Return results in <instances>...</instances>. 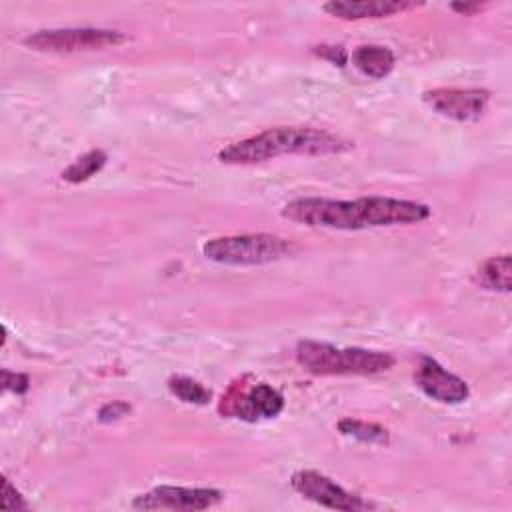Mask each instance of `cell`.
<instances>
[{
	"instance_id": "obj_4",
	"label": "cell",
	"mask_w": 512,
	"mask_h": 512,
	"mask_svg": "<svg viewBox=\"0 0 512 512\" xmlns=\"http://www.w3.org/2000/svg\"><path fill=\"white\" fill-rule=\"evenodd\" d=\"M294 250V244L276 234H234L204 242L202 254L226 266H260L282 260Z\"/></svg>"
},
{
	"instance_id": "obj_21",
	"label": "cell",
	"mask_w": 512,
	"mask_h": 512,
	"mask_svg": "<svg viewBox=\"0 0 512 512\" xmlns=\"http://www.w3.org/2000/svg\"><path fill=\"white\" fill-rule=\"evenodd\" d=\"M450 8L462 16H474L476 12L482 10V4L478 2H452Z\"/></svg>"
},
{
	"instance_id": "obj_12",
	"label": "cell",
	"mask_w": 512,
	"mask_h": 512,
	"mask_svg": "<svg viewBox=\"0 0 512 512\" xmlns=\"http://www.w3.org/2000/svg\"><path fill=\"white\" fill-rule=\"evenodd\" d=\"M350 58H352L354 68H358L364 76L374 78V80L386 78L394 70V64H396L394 52L390 48L378 46V44L358 46Z\"/></svg>"
},
{
	"instance_id": "obj_2",
	"label": "cell",
	"mask_w": 512,
	"mask_h": 512,
	"mask_svg": "<svg viewBox=\"0 0 512 512\" xmlns=\"http://www.w3.org/2000/svg\"><path fill=\"white\" fill-rule=\"evenodd\" d=\"M354 148V144L342 136L310 126H276L260 134L234 142L218 152L222 164H258L286 154L302 156H326L340 154Z\"/></svg>"
},
{
	"instance_id": "obj_1",
	"label": "cell",
	"mask_w": 512,
	"mask_h": 512,
	"mask_svg": "<svg viewBox=\"0 0 512 512\" xmlns=\"http://www.w3.org/2000/svg\"><path fill=\"white\" fill-rule=\"evenodd\" d=\"M282 216L310 228L364 230L416 224L430 216V208L422 202L388 196H362L356 200L296 198L282 208Z\"/></svg>"
},
{
	"instance_id": "obj_16",
	"label": "cell",
	"mask_w": 512,
	"mask_h": 512,
	"mask_svg": "<svg viewBox=\"0 0 512 512\" xmlns=\"http://www.w3.org/2000/svg\"><path fill=\"white\" fill-rule=\"evenodd\" d=\"M168 390L178 400H182L186 404H196V406L208 404L212 398V392L206 386H202L198 380H192L188 376L168 378Z\"/></svg>"
},
{
	"instance_id": "obj_9",
	"label": "cell",
	"mask_w": 512,
	"mask_h": 512,
	"mask_svg": "<svg viewBox=\"0 0 512 512\" xmlns=\"http://www.w3.org/2000/svg\"><path fill=\"white\" fill-rule=\"evenodd\" d=\"M422 100L440 116L456 122H474L484 116L490 92L482 88H434L426 90Z\"/></svg>"
},
{
	"instance_id": "obj_7",
	"label": "cell",
	"mask_w": 512,
	"mask_h": 512,
	"mask_svg": "<svg viewBox=\"0 0 512 512\" xmlns=\"http://www.w3.org/2000/svg\"><path fill=\"white\" fill-rule=\"evenodd\" d=\"M290 484L300 496H304L324 508H330V510L360 512V510L374 508L372 502L344 490L332 478H328L316 470H296L290 478Z\"/></svg>"
},
{
	"instance_id": "obj_6",
	"label": "cell",
	"mask_w": 512,
	"mask_h": 512,
	"mask_svg": "<svg viewBox=\"0 0 512 512\" xmlns=\"http://www.w3.org/2000/svg\"><path fill=\"white\" fill-rule=\"evenodd\" d=\"M284 410V396L266 382L248 388L246 376L236 380L218 404V412L226 418H240L256 422L260 418H274Z\"/></svg>"
},
{
	"instance_id": "obj_19",
	"label": "cell",
	"mask_w": 512,
	"mask_h": 512,
	"mask_svg": "<svg viewBox=\"0 0 512 512\" xmlns=\"http://www.w3.org/2000/svg\"><path fill=\"white\" fill-rule=\"evenodd\" d=\"M130 412V404L124 402V400H112L108 404H104L100 410H98V420L102 424H108V422H114L122 416H126Z\"/></svg>"
},
{
	"instance_id": "obj_20",
	"label": "cell",
	"mask_w": 512,
	"mask_h": 512,
	"mask_svg": "<svg viewBox=\"0 0 512 512\" xmlns=\"http://www.w3.org/2000/svg\"><path fill=\"white\" fill-rule=\"evenodd\" d=\"M314 54H318L320 58H326L330 60L334 66H344L348 62V52L342 48V46H316L314 48Z\"/></svg>"
},
{
	"instance_id": "obj_15",
	"label": "cell",
	"mask_w": 512,
	"mask_h": 512,
	"mask_svg": "<svg viewBox=\"0 0 512 512\" xmlns=\"http://www.w3.org/2000/svg\"><path fill=\"white\" fill-rule=\"evenodd\" d=\"M338 432L350 438H356L360 442L368 444H386L390 434L384 426L374 424V422H362V420H352V418H342L338 424Z\"/></svg>"
},
{
	"instance_id": "obj_14",
	"label": "cell",
	"mask_w": 512,
	"mask_h": 512,
	"mask_svg": "<svg viewBox=\"0 0 512 512\" xmlns=\"http://www.w3.org/2000/svg\"><path fill=\"white\" fill-rule=\"evenodd\" d=\"M106 160H108L106 152L100 150V148H94V150L82 154L80 158H76L68 168L62 170L60 176H62V180H66L70 184L86 182V180H90L94 174H98L104 168Z\"/></svg>"
},
{
	"instance_id": "obj_13",
	"label": "cell",
	"mask_w": 512,
	"mask_h": 512,
	"mask_svg": "<svg viewBox=\"0 0 512 512\" xmlns=\"http://www.w3.org/2000/svg\"><path fill=\"white\" fill-rule=\"evenodd\" d=\"M474 282L490 292H504L512 290V258L510 254H500L484 260L478 270L474 272Z\"/></svg>"
},
{
	"instance_id": "obj_8",
	"label": "cell",
	"mask_w": 512,
	"mask_h": 512,
	"mask_svg": "<svg viewBox=\"0 0 512 512\" xmlns=\"http://www.w3.org/2000/svg\"><path fill=\"white\" fill-rule=\"evenodd\" d=\"M222 500L216 488H186V486H156L132 500L136 510H206Z\"/></svg>"
},
{
	"instance_id": "obj_3",
	"label": "cell",
	"mask_w": 512,
	"mask_h": 512,
	"mask_svg": "<svg viewBox=\"0 0 512 512\" xmlns=\"http://www.w3.org/2000/svg\"><path fill=\"white\" fill-rule=\"evenodd\" d=\"M296 362L316 376H370L394 366V356L366 348H336L328 342L300 340Z\"/></svg>"
},
{
	"instance_id": "obj_11",
	"label": "cell",
	"mask_w": 512,
	"mask_h": 512,
	"mask_svg": "<svg viewBox=\"0 0 512 512\" xmlns=\"http://www.w3.org/2000/svg\"><path fill=\"white\" fill-rule=\"evenodd\" d=\"M420 6V2L410 0H332L322 6V10L334 18L342 20H364V18H386L398 12Z\"/></svg>"
},
{
	"instance_id": "obj_5",
	"label": "cell",
	"mask_w": 512,
	"mask_h": 512,
	"mask_svg": "<svg viewBox=\"0 0 512 512\" xmlns=\"http://www.w3.org/2000/svg\"><path fill=\"white\" fill-rule=\"evenodd\" d=\"M22 42L36 52L74 54L120 46L126 42V36L110 28H52L28 34Z\"/></svg>"
},
{
	"instance_id": "obj_10",
	"label": "cell",
	"mask_w": 512,
	"mask_h": 512,
	"mask_svg": "<svg viewBox=\"0 0 512 512\" xmlns=\"http://www.w3.org/2000/svg\"><path fill=\"white\" fill-rule=\"evenodd\" d=\"M414 382L428 398L442 404H460L470 396L468 384L460 376L448 372L432 356L420 358V364L414 372Z\"/></svg>"
},
{
	"instance_id": "obj_18",
	"label": "cell",
	"mask_w": 512,
	"mask_h": 512,
	"mask_svg": "<svg viewBox=\"0 0 512 512\" xmlns=\"http://www.w3.org/2000/svg\"><path fill=\"white\" fill-rule=\"evenodd\" d=\"M2 508L4 510H28L30 504L20 496V492L8 482H2Z\"/></svg>"
},
{
	"instance_id": "obj_17",
	"label": "cell",
	"mask_w": 512,
	"mask_h": 512,
	"mask_svg": "<svg viewBox=\"0 0 512 512\" xmlns=\"http://www.w3.org/2000/svg\"><path fill=\"white\" fill-rule=\"evenodd\" d=\"M2 378V388L14 394H24L30 388V378L26 374L20 372H10V370H2L0 374Z\"/></svg>"
}]
</instances>
